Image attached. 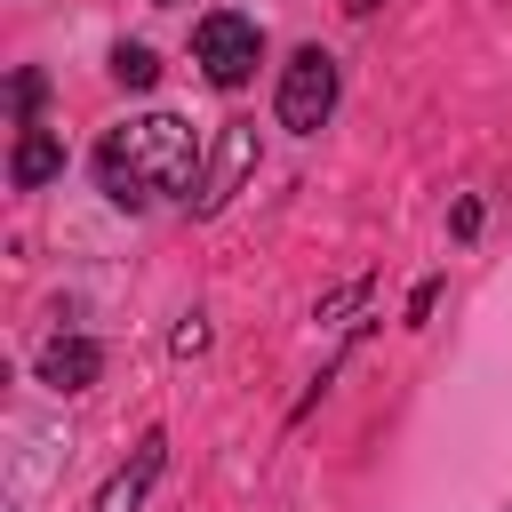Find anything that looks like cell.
<instances>
[{"label":"cell","instance_id":"obj_7","mask_svg":"<svg viewBox=\"0 0 512 512\" xmlns=\"http://www.w3.org/2000/svg\"><path fill=\"white\" fill-rule=\"evenodd\" d=\"M248 160H256V128H224V152H216V168H200V216H216L224 200H232V184L248 176Z\"/></svg>","mask_w":512,"mask_h":512},{"label":"cell","instance_id":"obj_12","mask_svg":"<svg viewBox=\"0 0 512 512\" xmlns=\"http://www.w3.org/2000/svg\"><path fill=\"white\" fill-rule=\"evenodd\" d=\"M432 304H440V280H424V288L408 296V328H424V320H432Z\"/></svg>","mask_w":512,"mask_h":512},{"label":"cell","instance_id":"obj_3","mask_svg":"<svg viewBox=\"0 0 512 512\" xmlns=\"http://www.w3.org/2000/svg\"><path fill=\"white\" fill-rule=\"evenodd\" d=\"M192 56H200V72H208L216 88H248V72H256V56H264V32H256L248 16H232V8H216V16H200Z\"/></svg>","mask_w":512,"mask_h":512},{"label":"cell","instance_id":"obj_8","mask_svg":"<svg viewBox=\"0 0 512 512\" xmlns=\"http://www.w3.org/2000/svg\"><path fill=\"white\" fill-rule=\"evenodd\" d=\"M112 80H120V88H152V80H160V56H152L144 40H120V48H112Z\"/></svg>","mask_w":512,"mask_h":512},{"label":"cell","instance_id":"obj_9","mask_svg":"<svg viewBox=\"0 0 512 512\" xmlns=\"http://www.w3.org/2000/svg\"><path fill=\"white\" fill-rule=\"evenodd\" d=\"M168 352H176V360L208 352V320H200V312H184V320H176V336H168Z\"/></svg>","mask_w":512,"mask_h":512},{"label":"cell","instance_id":"obj_11","mask_svg":"<svg viewBox=\"0 0 512 512\" xmlns=\"http://www.w3.org/2000/svg\"><path fill=\"white\" fill-rule=\"evenodd\" d=\"M448 232H456V240H472V232H480V200H472V192L456 200V216H448Z\"/></svg>","mask_w":512,"mask_h":512},{"label":"cell","instance_id":"obj_4","mask_svg":"<svg viewBox=\"0 0 512 512\" xmlns=\"http://www.w3.org/2000/svg\"><path fill=\"white\" fill-rule=\"evenodd\" d=\"M160 464H168V432H144V440H136V456L96 488V504H88V512H144V496H152Z\"/></svg>","mask_w":512,"mask_h":512},{"label":"cell","instance_id":"obj_5","mask_svg":"<svg viewBox=\"0 0 512 512\" xmlns=\"http://www.w3.org/2000/svg\"><path fill=\"white\" fill-rule=\"evenodd\" d=\"M32 368H40L48 392H88V384L104 376V344H96V336H48Z\"/></svg>","mask_w":512,"mask_h":512},{"label":"cell","instance_id":"obj_10","mask_svg":"<svg viewBox=\"0 0 512 512\" xmlns=\"http://www.w3.org/2000/svg\"><path fill=\"white\" fill-rule=\"evenodd\" d=\"M40 88H48V80H40L32 64H24L16 80H8V104H16V120H32V104H40Z\"/></svg>","mask_w":512,"mask_h":512},{"label":"cell","instance_id":"obj_1","mask_svg":"<svg viewBox=\"0 0 512 512\" xmlns=\"http://www.w3.org/2000/svg\"><path fill=\"white\" fill-rule=\"evenodd\" d=\"M96 184L112 208H152L168 192H200V136L176 112H136L96 144Z\"/></svg>","mask_w":512,"mask_h":512},{"label":"cell","instance_id":"obj_2","mask_svg":"<svg viewBox=\"0 0 512 512\" xmlns=\"http://www.w3.org/2000/svg\"><path fill=\"white\" fill-rule=\"evenodd\" d=\"M272 112H280L288 136H320L328 112H336V56H328V48H296V56L280 64V96H272Z\"/></svg>","mask_w":512,"mask_h":512},{"label":"cell","instance_id":"obj_6","mask_svg":"<svg viewBox=\"0 0 512 512\" xmlns=\"http://www.w3.org/2000/svg\"><path fill=\"white\" fill-rule=\"evenodd\" d=\"M8 176H16V192L56 184V176H64V136H48L40 120H24V128H16V152H8Z\"/></svg>","mask_w":512,"mask_h":512},{"label":"cell","instance_id":"obj_13","mask_svg":"<svg viewBox=\"0 0 512 512\" xmlns=\"http://www.w3.org/2000/svg\"><path fill=\"white\" fill-rule=\"evenodd\" d=\"M504 512H512V504H504Z\"/></svg>","mask_w":512,"mask_h":512}]
</instances>
